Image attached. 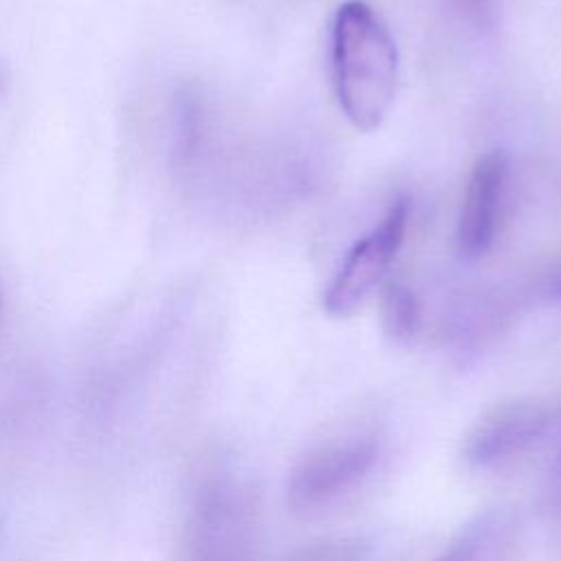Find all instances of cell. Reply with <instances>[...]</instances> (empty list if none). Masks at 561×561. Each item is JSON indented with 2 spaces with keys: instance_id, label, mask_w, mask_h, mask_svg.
<instances>
[{
  "instance_id": "4",
  "label": "cell",
  "mask_w": 561,
  "mask_h": 561,
  "mask_svg": "<svg viewBox=\"0 0 561 561\" xmlns=\"http://www.w3.org/2000/svg\"><path fill=\"white\" fill-rule=\"evenodd\" d=\"M550 425V412L533 399H513L486 410L465 436L462 458L489 467L537 443Z\"/></svg>"
},
{
  "instance_id": "10",
  "label": "cell",
  "mask_w": 561,
  "mask_h": 561,
  "mask_svg": "<svg viewBox=\"0 0 561 561\" xmlns=\"http://www.w3.org/2000/svg\"><path fill=\"white\" fill-rule=\"evenodd\" d=\"M454 2L478 26H486L493 18V0H454Z\"/></svg>"
},
{
  "instance_id": "8",
  "label": "cell",
  "mask_w": 561,
  "mask_h": 561,
  "mask_svg": "<svg viewBox=\"0 0 561 561\" xmlns=\"http://www.w3.org/2000/svg\"><path fill=\"white\" fill-rule=\"evenodd\" d=\"M287 561H368V548L355 537H331L300 548Z\"/></svg>"
},
{
  "instance_id": "2",
  "label": "cell",
  "mask_w": 561,
  "mask_h": 561,
  "mask_svg": "<svg viewBox=\"0 0 561 561\" xmlns=\"http://www.w3.org/2000/svg\"><path fill=\"white\" fill-rule=\"evenodd\" d=\"M405 228L408 202L397 199L390 204L383 219L348 250L322 298L327 313L337 318L348 316L375 291L403 245Z\"/></svg>"
},
{
  "instance_id": "3",
  "label": "cell",
  "mask_w": 561,
  "mask_h": 561,
  "mask_svg": "<svg viewBox=\"0 0 561 561\" xmlns=\"http://www.w3.org/2000/svg\"><path fill=\"white\" fill-rule=\"evenodd\" d=\"M377 460V445L370 438H348L329 443L307 454L289 471L285 500L291 511H311L327 504L357 480Z\"/></svg>"
},
{
  "instance_id": "1",
  "label": "cell",
  "mask_w": 561,
  "mask_h": 561,
  "mask_svg": "<svg viewBox=\"0 0 561 561\" xmlns=\"http://www.w3.org/2000/svg\"><path fill=\"white\" fill-rule=\"evenodd\" d=\"M331 70L344 116L362 131L377 129L394 101L399 50L383 18L364 0H348L333 15Z\"/></svg>"
},
{
  "instance_id": "9",
  "label": "cell",
  "mask_w": 561,
  "mask_h": 561,
  "mask_svg": "<svg viewBox=\"0 0 561 561\" xmlns=\"http://www.w3.org/2000/svg\"><path fill=\"white\" fill-rule=\"evenodd\" d=\"M175 121V153L180 160H188L199 140V105L191 94L180 99Z\"/></svg>"
},
{
  "instance_id": "6",
  "label": "cell",
  "mask_w": 561,
  "mask_h": 561,
  "mask_svg": "<svg viewBox=\"0 0 561 561\" xmlns=\"http://www.w3.org/2000/svg\"><path fill=\"white\" fill-rule=\"evenodd\" d=\"M381 324L392 342H408L421 324V307L414 291L397 280L383 285L381 291Z\"/></svg>"
},
{
  "instance_id": "5",
  "label": "cell",
  "mask_w": 561,
  "mask_h": 561,
  "mask_svg": "<svg viewBox=\"0 0 561 561\" xmlns=\"http://www.w3.org/2000/svg\"><path fill=\"white\" fill-rule=\"evenodd\" d=\"M508 164L500 151L484 153L471 171L458 217V248L465 256L484 254L497 230Z\"/></svg>"
},
{
  "instance_id": "11",
  "label": "cell",
  "mask_w": 561,
  "mask_h": 561,
  "mask_svg": "<svg viewBox=\"0 0 561 561\" xmlns=\"http://www.w3.org/2000/svg\"><path fill=\"white\" fill-rule=\"evenodd\" d=\"M554 471H557V476L561 478V454H559V460H557V467H554Z\"/></svg>"
},
{
  "instance_id": "7",
  "label": "cell",
  "mask_w": 561,
  "mask_h": 561,
  "mask_svg": "<svg viewBox=\"0 0 561 561\" xmlns=\"http://www.w3.org/2000/svg\"><path fill=\"white\" fill-rule=\"evenodd\" d=\"M491 528V513H478L451 537L436 561H478Z\"/></svg>"
}]
</instances>
